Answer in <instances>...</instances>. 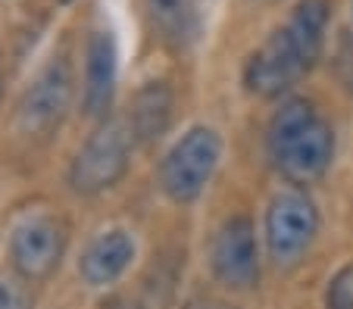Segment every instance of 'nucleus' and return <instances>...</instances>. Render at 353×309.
Listing matches in <instances>:
<instances>
[{"mask_svg": "<svg viewBox=\"0 0 353 309\" xmlns=\"http://www.w3.org/2000/svg\"><path fill=\"white\" fill-rule=\"evenodd\" d=\"M222 156V138L210 125H194L160 162V188L169 200L194 203L210 184Z\"/></svg>", "mask_w": 353, "mask_h": 309, "instance_id": "7ed1b4c3", "label": "nucleus"}, {"mask_svg": "<svg viewBox=\"0 0 353 309\" xmlns=\"http://www.w3.org/2000/svg\"><path fill=\"white\" fill-rule=\"evenodd\" d=\"M319 235V209L307 191H281L266 209V247L275 266H297Z\"/></svg>", "mask_w": 353, "mask_h": 309, "instance_id": "39448f33", "label": "nucleus"}, {"mask_svg": "<svg viewBox=\"0 0 353 309\" xmlns=\"http://www.w3.org/2000/svg\"><path fill=\"white\" fill-rule=\"evenodd\" d=\"M116 78H119V50L116 38L107 28L88 38L85 47V81H81V109L91 119H107L116 94Z\"/></svg>", "mask_w": 353, "mask_h": 309, "instance_id": "1a4fd4ad", "label": "nucleus"}, {"mask_svg": "<svg viewBox=\"0 0 353 309\" xmlns=\"http://www.w3.org/2000/svg\"><path fill=\"white\" fill-rule=\"evenodd\" d=\"M134 256H138V244H134L132 231L107 228L81 250L79 278L88 288H110L128 272Z\"/></svg>", "mask_w": 353, "mask_h": 309, "instance_id": "9d476101", "label": "nucleus"}, {"mask_svg": "<svg viewBox=\"0 0 353 309\" xmlns=\"http://www.w3.org/2000/svg\"><path fill=\"white\" fill-rule=\"evenodd\" d=\"M310 69L300 60L297 47L291 44L285 28L272 32L263 47L250 54L244 66V85L256 97H281L297 78H303Z\"/></svg>", "mask_w": 353, "mask_h": 309, "instance_id": "6e6552de", "label": "nucleus"}, {"mask_svg": "<svg viewBox=\"0 0 353 309\" xmlns=\"http://www.w3.org/2000/svg\"><path fill=\"white\" fill-rule=\"evenodd\" d=\"M185 309H234V306L232 303L216 300V297H197V300H191Z\"/></svg>", "mask_w": 353, "mask_h": 309, "instance_id": "dca6fc26", "label": "nucleus"}, {"mask_svg": "<svg viewBox=\"0 0 353 309\" xmlns=\"http://www.w3.org/2000/svg\"><path fill=\"white\" fill-rule=\"evenodd\" d=\"M134 138L125 119H103L69 162V188L81 197H97L116 188L132 166Z\"/></svg>", "mask_w": 353, "mask_h": 309, "instance_id": "f03ea898", "label": "nucleus"}, {"mask_svg": "<svg viewBox=\"0 0 353 309\" xmlns=\"http://www.w3.org/2000/svg\"><path fill=\"white\" fill-rule=\"evenodd\" d=\"M210 266L213 275L225 288L247 290L260 278V250H256V231L247 215H232L222 222L210 244Z\"/></svg>", "mask_w": 353, "mask_h": 309, "instance_id": "0eeeda50", "label": "nucleus"}, {"mask_svg": "<svg viewBox=\"0 0 353 309\" xmlns=\"http://www.w3.org/2000/svg\"><path fill=\"white\" fill-rule=\"evenodd\" d=\"M0 309H32L28 290L19 278L0 275Z\"/></svg>", "mask_w": 353, "mask_h": 309, "instance_id": "2eb2a0df", "label": "nucleus"}, {"mask_svg": "<svg viewBox=\"0 0 353 309\" xmlns=\"http://www.w3.org/2000/svg\"><path fill=\"white\" fill-rule=\"evenodd\" d=\"M128 128H132L134 144H154L166 135L172 122V91L166 81H147L132 100L128 113Z\"/></svg>", "mask_w": 353, "mask_h": 309, "instance_id": "9b49d317", "label": "nucleus"}, {"mask_svg": "<svg viewBox=\"0 0 353 309\" xmlns=\"http://www.w3.org/2000/svg\"><path fill=\"white\" fill-rule=\"evenodd\" d=\"M66 228L54 215H32L10 235V262L22 281H41L60 269L66 253Z\"/></svg>", "mask_w": 353, "mask_h": 309, "instance_id": "423d86ee", "label": "nucleus"}, {"mask_svg": "<svg viewBox=\"0 0 353 309\" xmlns=\"http://www.w3.org/2000/svg\"><path fill=\"white\" fill-rule=\"evenodd\" d=\"M328 19H332V3L328 0H297V7H294L291 19L285 25L288 38L297 47L300 60L307 63V69H313L322 56Z\"/></svg>", "mask_w": 353, "mask_h": 309, "instance_id": "f8f14e48", "label": "nucleus"}, {"mask_svg": "<svg viewBox=\"0 0 353 309\" xmlns=\"http://www.w3.org/2000/svg\"><path fill=\"white\" fill-rule=\"evenodd\" d=\"M147 13H150V22L160 32V38L172 47H188L197 38V0H147Z\"/></svg>", "mask_w": 353, "mask_h": 309, "instance_id": "ddd939ff", "label": "nucleus"}, {"mask_svg": "<svg viewBox=\"0 0 353 309\" xmlns=\"http://www.w3.org/2000/svg\"><path fill=\"white\" fill-rule=\"evenodd\" d=\"M72 63L66 54H57L34 72L28 87L22 91V100L16 107L19 131L28 138L54 135L60 122L66 119L69 103H72Z\"/></svg>", "mask_w": 353, "mask_h": 309, "instance_id": "20e7f679", "label": "nucleus"}, {"mask_svg": "<svg viewBox=\"0 0 353 309\" xmlns=\"http://www.w3.org/2000/svg\"><path fill=\"white\" fill-rule=\"evenodd\" d=\"M325 306L328 309H353V266L341 269L338 275L332 278L325 294Z\"/></svg>", "mask_w": 353, "mask_h": 309, "instance_id": "4468645a", "label": "nucleus"}, {"mask_svg": "<svg viewBox=\"0 0 353 309\" xmlns=\"http://www.w3.org/2000/svg\"><path fill=\"white\" fill-rule=\"evenodd\" d=\"M269 156L288 182L313 184L328 172L334 160V131L319 119L316 107L303 97L285 100L269 119Z\"/></svg>", "mask_w": 353, "mask_h": 309, "instance_id": "f257e3e1", "label": "nucleus"}]
</instances>
